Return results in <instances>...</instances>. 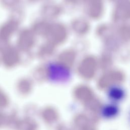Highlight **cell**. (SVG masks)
I'll return each mask as SVG.
<instances>
[{"mask_svg": "<svg viewBox=\"0 0 130 130\" xmlns=\"http://www.w3.org/2000/svg\"><path fill=\"white\" fill-rule=\"evenodd\" d=\"M49 76L58 80L67 78L69 76V70L64 64L59 62H51L47 68Z\"/></svg>", "mask_w": 130, "mask_h": 130, "instance_id": "obj_1", "label": "cell"}, {"mask_svg": "<svg viewBox=\"0 0 130 130\" xmlns=\"http://www.w3.org/2000/svg\"><path fill=\"white\" fill-rule=\"evenodd\" d=\"M114 18L122 20L130 18L129 0H121L119 2L115 9Z\"/></svg>", "mask_w": 130, "mask_h": 130, "instance_id": "obj_2", "label": "cell"}, {"mask_svg": "<svg viewBox=\"0 0 130 130\" xmlns=\"http://www.w3.org/2000/svg\"><path fill=\"white\" fill-rule=\"evenodd\" d=\"M102 11V0H91L90 13L94 17H98Z\"/></svg>", "mask_w": 130, "mask_h": 130, "instance_id": "obj_3", "label": "cell"}, {"mask_svg": "<svg viewBox=\"0 0 130 130\" xmlns=\"http://www.w3.org/2000/svg\"><path fill=\"white\" fill-rule=\"evenodd\" d=\"M83 67H85V71L87 75L89 76H91L94 74L96 70V61L94 58L89 57L84 61L83 63Z\"/></svg>", "mask_w": 130, "mask_h": 130, "instance_id": "obj_4", "label": "cell"}, {"mask_svg": "<svg viewBox=\"0 0 130 130\" xmlns=\"http://www.w3.org/2000/svg\"><path fill=\"white\" fill-rule=\"evenodd\" d=\"M122 78V75L120 72H111L104 77L102 78L101 79V84H106L109 83L110 82L113 81H117L121 80Z\"/></svg>", "mask_w": 130, "mask_h": 130, "instance_id": "obj_5", "label": "cell"}, {"mask_svg": "<svg viewBox=\"0 0 130 130\" xmlns=\"http://www.w3.org/2000/svg\"><path fill=\"white\" fill-rule=\"evenodd\" d=\"M118 112L117 108L113 105H108L103 109V113L104 115L107 117H111L114 116Z\"/></svg>", "mask_w": 130, "mask_h": 130, "instance_id": "obj_6", "label": "cell"}, {"mask_svg": "<svg viewBox=\"0 0 130 130\" xmlns=\"http://www.w3.org/2000/svg\"><path fill=\"white\" fill-rule=\"evenodd\" d=\"M123 94L124 93L123 91L118 88H114L111 89L109 93L110 98L116 100L121 99L123 97Z\"/></svg>", "mask_w": 130, "mask_h": 130, "instance_id": "obj_7", "label": "cell"}, {"mask_svg": "<svg viewBox=\"0 0 130 130\" xmlns=\"http://www.w3.org/2000/svg\"><path fill=\"white\" fill-rule=\"evenodd\" d=\"M122 35L126 38H130V27H125L122 29Z\"/></svg>", "mask_w": 130, "mask_h": 130, "instance_id": "obj_8", "label": "cell"}, {"mask_svg": "<svg viewBox=\"0 0 130 130\" xmlns=\"http://www.w3.org/2000/svg\"><path fill=\"white\" fill-rule=\"evenodd\" d=\"M129 119H130V114H129Z\"/></svg>", "mask_w": 130, "mask_h": 130, "instance_id": "obj_9", "label": "cell"}]
</instances>
